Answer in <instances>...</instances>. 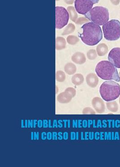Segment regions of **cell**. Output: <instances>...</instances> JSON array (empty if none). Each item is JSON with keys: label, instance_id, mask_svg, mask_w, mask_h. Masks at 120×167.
I'll return each instance as SVG.
<instances>
[{"label": "cell", "instance_id": "1", "mask_svg": "<svg viewBox=\"0 0 120 167\" xmlns=\"http://www.w3.org/2000/svg\"><path fill=\"white\" fill-rule=\"evenodd\" d=\"M83 33L79 36L83 42L90 46L97 44L103 38L102 31L99 25L93 22H87L82 27Z\"/></svg>", "mask_w": 120, "mask_h": 167}, {"label": "cell", "instance_id": "2", "mask_svg": "<svg viewBox=\"0 0 120 167\" xmlns=\"http://www.w3.org/2000/svg\"><path fill=\"white\" fill-rule=\"evenodd\" d=\"M96 73L101 79L105 80L120 81V77L116 67L108 61H102L96 66Z\"/></svg>", "mask_w": 120, "mask_h": 167}, {"label": "cell", "instance_id": "3", "mask_svg": "<svg viewBox=\"0 0 120 167\" xmlns=\"http://www.w3.org/2000/svg\"><path fill=\"white\" fill-rule=\"evenodd\" d=\"M99 93L105 101H112L120 96V85L113 81L104 82L99 88Z\"/></svg>", "mask_w": 120, "mask_h": 167}, {"label": "cell", "instance_id": "4", "mask_svg": "<svg viewBox=\"0 0 120 167\" xmlns=\"http://www.w3.org/2000/svg\"><path fill=\"white\" fill-rule=\"evenodd\" d=\"M84 15L89 21L99 25L105 24L109 20V10L102 6L95 7Z\"/></svg>", "mask_w": 120, "mask_h": 167}, {"label": "cell", "instance_id": "5", "mask_svg": "<svg viewBox=\"0 0 120 167\" xmlns=\"http://www.w3.org/2000/svg\"><path fill=\"white\" fill-rule=\"evenodd\" d=\"M104 38L108 41H116L120 38V22L111 20L102 26Z\"/></svg>", "mask_w": 120, "mask_h": 167}, {"label": "cell", "instance_id": "6", "mask_svg": "<svg viewBox=\"0 0 120 167\" xmlns=\"http://www.w3.org/2000/svg\"><path fill=\"white\" fill-rule=\"evenodd\" d=\"M56 28L62 29L67 24L69 20V14L67 10L64 7L56 6Z\"/></svg>", "mask_w": 120, "mask_h": 167}, {"label": "cell", "instance_id": "7", "mask_svg": "<svg viewBox=\"0 0 120 167\" xmlns=\"http://www.w3.org/2000/svg\"><path fill=\"white\" fill-rule=\"evenodd\" d=\"M99 0H75L74 7L78 13L82 15L86 14L91 10L94 4L99 2Z\"/></svg>", "mask_w": 120, "mask_h": 167}, {"label": "cell", "instance_id": "8", "mask_svg": "<svg viewBox=\"0 0 120 167\" xmlns=\"http://www.w3.org/2000/svg\"><path fill=\"white\" fill-rule=\"evenodd\" d=\"M108 59L116 67L120 68V48H114L110 51Z\"/></svg>", "mask_w": 120, "mask_h": 167}, {"label": "cell", "instance_id": "9", "mask_svg": "<svg viewBox=\"0 0 120 167\" xmlns=\"http://www.w3.org/2000/svg\"><path fill=\"white\" fill-rule=\"evenodd\" d=\"M92 105L97 113L102 114L105 110V104L103 100L99 97H95L92 100Z\"/></svg>", "mask_w": 120, "mask_h": 167}, {"label": "cell", "instance_id": "10", "mask_svg": "<svg viewBox=\"0 0 120 167\" xmlns=\"http://www.w3.org/2000/svg\"><path fill=\"white\" fill-rule=\"evenodd\" d=\"M86 82L90 87L94 88L97 86L99 79L97 76L94 73H90L86 76Z\"/></svg>", "mask_w": 120, "mask_h": 167}, {"label": "cell", "instance_id": "11", "mask_svg": "<svg viewBox=\"0 0 120 167\" xmlns=\"http://www.w3.org/2000/svg\"><path fill=\"white\" fill-rule=\"evenodd\" d=\"M72 98L73 97L71 94L65 91L57 96V100L60 103H67L71 102Z\"/></svg>", "mask_w": 120, "mask_h": 167}, {"label": "cell", "instance_id": "12", "mask_svg": "<svg viewBox=\"0 0 120 167\" xmlns=\"http://www.w3.org/2000/svg\"><path fill=\"white\" fill-rule=\"evenodd\" d=\"M72 60L74 63L78 64H83L86 61L85 56L81 52H76L72 57Z\"/></svg>", "mask_w": 120, "mask_h": 167}, {"label": "cell", "instance_id": "13", "mask_svg": "<svg viewBox=\"0 0 120 167\" xmlns=\"http://www.w3.org/2000/svg\"><path fill=\"white\" fill-rule=\"evenodd\" d=\"M97 53L99 56L105 55L108 51V47L105 44L101 43L96 47Z\"/></svg>", "mask_w": 120, "mask_h": 167}, {"label": "cell", "instance_id": "14", "mask_svg": "<svg viewBox=\"0 0 120 167\" xmlns=\"http://www.w3.org/2000/svg\"><path fill=\"white\" fill-rule=\"evenodd\" d=\"M71 81L74 84L77 86L80 85L84 83V76L80 74H77L73 76Z\"/></svg>", "mask_w": 120, "mask_h": 167}, {"label": "cell", "instance_id": "15", "mask_svg": "<svg viewBox=\"0 0 120 167\" xmlns=\"http://www.w3.org/2000/svg\"><path fill=\"white\" fill-rule=\"evenodd\" d=\"M66 42L63 38L57 37L56 40V48L57 50H61L66 47Z\"/></svg>", "mask_w": 120, "mask_h": 167}, {"label": "cell", "instance_id": "16", "mask_svg": "<svg viewBox=\"0 0 120 167\" xmlns=\"http://www.w3.org/2000/svg\"><path fill=\"white\" fill-rule=\"evenodd\" d=\"M64 69L67 74L72 75L76 72L77 68L76 66L73 63H68L66 64L64 67Z\"/></svg>", "mask_w": 120, "mask_h": 167}, {"label": "cell", "instance_id": "17", "mask_svg": "<svg viewBox=\"0 0 120 167\" xmlns=\"http://www.w3.org/2000/svg\"><path fill=\"white\" fill-rule=\"evenodd\" d=\"M107 108L113 113H116L118 110V105L116 101L109 102L106 103Z\"/></svg>", "mask_w": 120, "mask_h": 167}, {"label": "cell", "instance_id": "18", "mask_svg": "<svg viewBox=\"0 0 120 167\" xmlns=\"http://www.w3.org/2000/svg\"><path fill=\"white\" fill-rule=\"evenodd\" d=\"M67 10L70 15L71 20L74 22H75L78 18V14L74 7L72 6L68 7L67 8Z\"/></svg>", "mask_w": 120, "mask_h": 167}, {"label": "cell", "instance_id": "19", "mask_svg": "<svg viewBox=\"0 0 120 167\" xmlns=\"http://www.w3.org/2000/svg\"><path fill=\"white\" fill-rule=\"evenodd\" d=\"M75 26L72 23L69 24L64 30V32L62 33V35H69L70 33L74 32L75 30Z\"/></svg>", "mask_w": 120, "mask_h": 167}, {"label": "cell", "instance_id": "20", "mask_svg": "<svg viewBox=\"0 0 120 167\" xmlns=\"http://www.w3.org/2000/svg\"><path fill=\"white\" fill-rule=\"evenodd\" d=\"M56 80L59 82H63L66 79L65 74L62 71H60L56 72Z\"/></svg>", "mask_w": 120, "mask_h": 167}, {"label": "cell", "instance_id": "21", "mask_svg": "<svg viewBox=\"0 0 120 167\" xmlns=\"http://www.w3.org/2000/svg\"><path fill=\"white\" fill-rule=\"evenodd\" d=\"M79 41V38L75 36H69L67 38V42L69 44L74 45Z\"/></svg>", "mask_w": 120, "mask_h": 167}, {"label": "cell", "instance_id": "22", "mask_svg": "<svg viewBox=\"0 0 120 167\" xmlns=\"http://www.w3.org/2000/svg\"><path fill=\"white\" fill-rule=\"evenodd\" d=\"M87 57L90 60H94L97 57V54L95 50H89L87 53Z\"/></svg>", "mask_w": 120, "mask_h": 167}, {"label": "cell", "instance_id": "23", "mask_svg": "<svg viewBox=\"0 0 120 167\" xmlns=\"http://www.w3.org/2000/svg\"><path fill=\"white\" fill-rule=\"evenodd\" d=\"M83 113L84 114H95L96 113L92 108L87 107L83 110Z\"/></svg>", "mask_w": 120, "mask_h": 167}, {"label": "cell", "instance_id": "24", "mask_svg": "<svg viewBox=\"0 0 120 167\" xmlns=\"http://www.w3.org/2000/svg\"><path fill=\"white\" fill-rule=\"evenodd\" d=\"M65 91H66L67 92L69 93V94H71L73 98L74 97L75 95H76V90H75V89L74 88H73V87H68V88L66 89Z\"/></svg>", "mask_w": 120, "mask_h": 167}, {"label": "cell", "instance_id": "25", "mask_svg": "<svg viewBox=\"0 0 120 167\" xmlns=\"http://www.w3.org/2000/svg\"><path fill=\"white\" fill-rule=\"evenodd\" d=\"M77 21H75V23L77 24L78 25H81L82 24L85 23L86 22H88V19H87L85 18H80L78 19V20H77Z\"/></svg>", "mask_w": 120, "mask_h": 167}, {"label": "cell", "instance_id": "26", "mask_svg": "<svg viewBox=\"0 0 120 167\" xmlns=\"http://www.w3.org/2000/svg\"><path fill=\"white\" fill-rule=\"evenodd\" d=\"M111 3L114 5L117 6L120 3V0H110Z\"/></svg>", "mask_w": 120, "mask_h": 167}, {"label": "cell", "instance_id": "27", "mask_svg": "<svg viewBox=\"0 0 120 167\" xmlns=\"http://www.w3.org/2000/svg\"><path fill=\"white\" fill-rule=\"evenodd\" d=\"M66 3L68 4H72L74 0H64Z\"/></svg>", "mask_w": 120, "mask_h": 167}, {"label": "cell", "instance_id": "28", "mask_svg": "<svg viewBox=\"0 0 120 167\" xmlns=\"http://www.w3.org/2000/svg\"><path fill=\"white\" fill-rule=\"evenodd\" d=\"M119 103H120V98H119Z\"/></svg>", "mask_w": 120, "mask_h": 167}, {"label": "cell", "instance_id": "29", "mask_svg": "<svg viewBox=\"0 0 120 167\" xmlns=\"http://www.w3.org/2000/svg\"><path fill=\"white\" fill-rule=\"evenodd\" d=\"M119 75H120V73H119Z\"/></svg>", "mask_w": 120, "mask_h": 167}]
</instances>
